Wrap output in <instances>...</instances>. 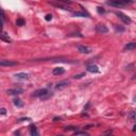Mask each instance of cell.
<instances>
[{"label": "cell", "instance_id": "6da1fadb", "mask_svg": "<svg viewBox=\"0 0 136 136\" xmlns=\"http://www.w3.org/2000/svg\"><path fill=\"white\" fill-rule=\"evenodd\" d=\"M32 96L41 98V99H47V98H49L51 96V94L47 88H41V89H37V90L34 92Z\"/></svg>", "mask_w": 136, "mask_h": 136}, {"label": "cell", "instance_id": "7a4b0ae2", "mask_svg": "<svg viewBox=\"0 0 136 136\" xmlns=\"http://www.w3.org/2000/svg\"><path fill=\"white\" fill-rule=\"evenodd\" d=\"M116 15L119 17V19H120L123 24H126V25H130L131 22H132V20H131V18L129 16H127L126 14H123V13H121V12H117L116 13Z\"/></svg>", "mask_w": 136, "mask_h": 136}, {"label": "cell", "instance_id": "3957f363", "mask_svg": "<svg viewBox=\"0 0 136 136\" xmlns=\"http://www.w3.org/2000/svg\"><path fill=\"white\" fill-rule=\"evenodd\" d=\"M109 5H112V7H115V8H118V9H121V8H124L126 4L121 1V0H111V1L107 2Z\"/></svg>", "mask_w": 136, "mask_h": 136}, {"label": "cell", "instance_id": "277c9868", "mask_svg": "<svg viewBox=\"0 0 136 136\" xmlns=\"http://www.w3.org/2000/svg\"><path fill=\"white\" fill-rule=\"evenodd\" d=\"M78 51L80 53H83V54H88V53H90L93 51V49L90 47L84 46V45H79L78 46Z\"/></svg>", "mask_w": 136, "mask_h": 136}, {"label": "cell", "instance_id": "5b68a950", "mask_svg": "<svg viewBox=\"0 0 136 136\" xmlns=\"http://www.w3.org/2000/svg\"><path fill=\"white\" fill-rule=\"evenodd\" d=\"M16 65H18V63L11 61V60H0V66L1 67H11V66H16Z\"/></svg>", "mask_w": 136, "mask_h": 136}, {"label": "cell", "instance_id": "8992f818", "mask_svg": "<svg viewBox=\"0 0 136 136\" xmlns=\"http://www.w3.org/2000/svg\"><path fill=\"white\" fill-rule=\"evenodd\" d=\"M9 95L11 96H18L20 94H24V89L22 88H19V87H16V88H11V89H8L7 92Z\"/></svg>", "mask_w": 136, "mask_h": 136}, {"label": "cell", "instance_id": "52a82bcc", "mask_svg": "<svg viewBox=\"0 0 136 136\" xmlns=\"http://www.w3.org/2000/svg\"><path fill=\"white\" fill-rule=\"evenodd\" d=\"M14 78H15L16 80H21V81H24V80H28V79L30 78V75L27 73V72H18V73H15V75H14Z\"/></svg>", "mask_w": 136, "mask_h": 136}, {"label": "cell", "instance_id": "ba28073f", "mask_svg": "<svg viewBox=\"0 0 136 136\" xmlns=\"http://www.w3.org/2000/svg\"><path fill=\"white\" fill-rule=\"evenodd\" d=\"M96 31H97V33H100V34H106L109 32V29L104 25H97L96 26Z\"/></svg>", "mask_w": 136, "mask_h": 136}, {"label": "cell", "instance_id": "9c48e42d", "mask_svg": "<svg viewBox=\"0 0 136 136\" xmlns=\"http://www.w3.org/2000/svg\"><path fill=\"white\" fill-rule=\"evenodd\" d=\"M87 71L88 72H92V73H98L100 70H99V67L97 66V65H89V66H87Z\"/></svg>", "mask_w": 136, "mask_h": 136}, {"label": "cell", "instance_id": "30bf717a", "mask_svg": "<svg viewBox=\"0 0 136 136\" xmlns=\"http://www.w3.org/2000/svg\"><path fill=\"white\" fill-rule=\"evenodd\" d=\"M68 85H69V82L68 81H62L55 85V89H63V88L67 87Z\"/></svg>", "mask_w": 136, "mask_h": 136}, {"label": "cell", "instance_id": "8fae6325", "mask_svg": "<svg viewBox=\"0 0 136 136\" xmlns=\"http://www.w3.org/2000/svg\"><path fill=\"white\" fill-rule=\"evenodd\" d=\"M64 72H65V69L63 67H56V68H53V70H52L53 76H60V75H63Z\"/></svg>", "mask_w": 136, "mask_h": 136}, {"label": "cell", "instance_id": "7c38bea8", "mask_svg": "<svg viewBox=\"0 0 136 136\" xmlns=\"http://www.w3.org/2000/svg\"><path fill=\"white\" fill-rule=\"evenodd\" d=\"M52 5H54V7H56V8H61V9H63V10H65V11H69V12H72V10L68 7V5H66V4H63V3H52Z\"/></svg>", "mask_w": 136, "mask_h": 136}, {"label": "cell", "instance_id": "4fadbf2b", "mask_svg": "<svg viewBox=\"0 0 136 136\" xmlns=\"http://www.w3.org/2000/svg\"><path fill=\"white\" fill-rule=\"evenodd\" d=\"M75 17H89V14L86 12H72Z\"/></svg>", "mask_w": 136, "mask_h": 136}, {"label": "cell", "instance_id": "5bb4252c", "mask_svg": "<svg viewBox=\"0 0 136 136\" xmlns=\"http://www.w3.org/2000/svg\"><path fill=\"white\" fill-rule=\"evenodd\" d=\"M135 48H136V44H135L134 42H131V43H129L128 45H126V47H124L123 50H124V51H126V50L129 51V50H134Z\"/></svg>", "mask_w": 136, "mask_h": 136}, {"label": "cell", "instance_id": "9a60e30c", "mask_svg": "<svg viewBox=\"0 0 136 136\" xmlns=\"http://www.w3.org/2000/svg\"><path fill=\"white\" fill-rule=\"evenodd\" d=\"M30 134L32 135V136H36V135H38V132H37V128L34 126V124H32L31 127H30Z\"/></svg>", "mask_w": 136, "mask_h": 136}, {"label": "cell", "instance_id": "2e32d148", "mask_svg": "<svg viewBox=\"0 0 136 136\" xmlns=\"http://www.w3.org/2000/svg\"><path fill=\"white\" fill-rule=\"evenodd\" d=\"M0 39L4 41L5 43H11V42H12V41H11V38H10L9 36H7V34H5V33H3V34H0Z\"/></svg>", "mask_w": 136, "mask_h": 136}, {"label": "cell", "instance_id": "e0dca14e", "mask_svg": "<svg viewBox=\"0 0 136 136\" xmlns=\"http://www.w3.org/2000/svg\"><path fill=\"white\" fill-rule=\"evenodd\" d=\"M14 104L16 105V106H18V107H21V106H24V103H22V101L20 100V99H14Z\"/></svg>", "mask_w": 136, "mask_h": 136}, {"label": "cell", "instance_id": "ac0fdd59", "mask_svg": "<svg viewBox=\"0 0 136 136\" xmlns=\"http://www.w3.org/2000/svg\"><path fill=\"white\" fill-rule=\"evenodd\" d=\"M54 1L60 2V3H63V4H66V5H68V4H72V1H71V0H54Z\"/></svg>", "mask_w": 136, "mask_h": 136}, {"label": "cell", "instance_id": "d6986e66", "mask_svg": "<svg viewBox=\"0 0 136 136\" xmlns=\"http://www.w3.org/2000/svg\"><path fill=\"white\" fill-rule=\"evenodd\" d=\"M16 25L18 27H22V26H25V20L22 18H18L16 20Z\"/></svg>", "mask_w": 136, "mask_h": 136}, {"label": "cell", "instance_id": "ffe728a7", "mask_svg": "<svg viewBox=\"0 0 136 136\" xmlns=\"http://www.w3.org/2000/svg\"><path fill=\"white\" fill-rule=\"evenodd\" d=\"M73 134H75V135H87L88 133L85 132V131H78V130H76Z\"/></svg>", "mask_w": 136, "mask_h": 136}, {"label": "cell", "instance_id": "44dd1931", "mask_svg": "<svg viewBox=\"0 0 136 136\" xmlns=\"http://www.w3.org/2000/svg\"><path fill=\"white\" fill-rule=\"evenodd\" d=\"M4 20V12L0 9V22H3Z\"/></svg>", "mask_w": 136, "mask_h": 136}, {"label": "cell", "instance_id": "7402d4cb", "mask_svg": "<svg viewBox=\"0 0 136 136\" xmlns=\"http://www.w3.org/2000/svg\"><path fill=\"white\" fill-rule=\"evenodd\" d=\"M114 27H115V30H116L117 32H123V31H124V28H123V27H118V25H115Z\"/></svg>", "mask_w": 136, "mask_h": 136}, {"label": "cell", "instance_id": "603a6c76", "mask_svg": "<svg viewBox=\"0 0 136 136\" xmlns=\"http://www.w3.org/2000/svg\"><path fill=\"white\" fill-rule=\"evenodd\" d=\"M97 11H98V13L101 15V14H104L105 13V10L103 9V8H101V7H98L97 8Z\"/></svg>", "mask_w": 136, "mask_h": 136}, {"label": "cell", "instance_id": "cb8c5ba5", "mask_svg": "<svg viewBox=\"0 0 136 136\" xmlns=\"http://www.w3.org/2000/svg\"><path fill=\"white\" fill-rule=\"evenodd\" d=\"M129 117H130V119H131V120H135V112L134 111H132L130 114H129Z\"/></svg>", "mask_w": 136, "mask_h": 136}, {"label": "cell", "instance_id": "d4e9b609", "mask_svg": "<svg viewBox=\"0 0 136 136\" xmlns=\"http://www.w3.org/2000/svg\"><path fill=\"white\" fill-rule=\"evenodd\" d=\"M65 130H66V131H71V130H75V131H76V130H78V127H66V128H65Z\"/></svg>", "mask_w": 136, "mask_h": 136}, {"label": "cell", "instance_id": "484cf974", "mask_svg": "<svg viewBox=\"0 0 136 136\" xmlns=\"http://www.w3.org/2000/svg\"><path fill=\"white\" fill-rule=\"evenodd\" d=\"M45 19H46L47 21H50L51 19H52V15H51V14H47L46 17H45Z\"/></svg>", "mask_w": 136, "mask_h": 136}, {"label": "cell", "instance_id": "4316f807", "mask_svg": "<svg viewBox=\"0 0 136 136\" xmlns=\"http://www.w3.org/2000/svg\"><path fill=\"white\" fill-rule=\"evenodd\" d=\"M29 120H31L29 117H24V118H19L18 119V121H29Z\"/></svg>", "mask_w": 136, "mask_h": 136}, {"label": "cell", "instance_id": "83f0119b", "mask_svg": "<svg viewBox=\"0 0 136 136\" xmlns=\"http://www.w3.org/2000/svg\"><path fill=\"white\" fill-rule=\"evenodd\" d=\"M85 76V73H80V75H76V76H73V79H81L82 77H84Z\"/></svg>", "mask_w": 136, "mask_h": 136}, {"label": "cell", "instance_id": "f1b7e54d", "mask_svg": "<svg viewBox=\"0 0 136 136\" xmlns=\"http://www.w3.org/2000/svg\"><path fill=\"white\" fill-rule=\"evenodd\" d=\"M0 114L5 115V114H7V110H5V109H0Z\"/></svg>", "mask_w": 136, "mask_h": 136}, {"label": "cell", "instance_id": "f546056e", "mask_svg": "<svg viewBox=\"0 0 136 136\" xmlns=\"http://www.w3.org/2000/svg\"><path fill=\"white\" fill-rule=\"evenodd\" d=\"M89 105H90V103H89V102H88V103H87V105H86V106L84 107V111H87V109L89 107Z\"/></svg>", "mask_w": 136, "mask_h": 136}]
</instances>
